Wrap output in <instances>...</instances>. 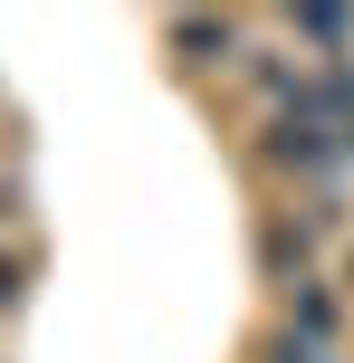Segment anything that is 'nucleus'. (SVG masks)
<instances>
[{
    "instance_id": "4",
    "label": "nucleus",
    "mask_w": 354,
    "mask_h": 363,
    "mask_svg": "<svg viewBox=\"0 0 354 363\" xmlns=\"http://www.w3.org/2000/svg\"><path fill=\"white\" fill-rule=\"evenodd\" d=\"M287 335H297V345H336V296L316 287V277H297V287H287Z\"/></svg>"
},
{
    "instance_id": "6",
    "label": "nucleus",
    "mask_w": 354,
    "mask_h": 363,
    "mask_svg": "<svg viewBox=\"0 0 354 363\" xmlns=\"http://www.w3.org/2000/svg\"><path fill=\"white\" fill-rule=\"evenodd\" d=\"M268 363H326L316 345H297V335H278V354H268Z\"/></svg>"
},
{
    "instance_id": "2",
    "label": "nucleus",
    "mask_w": 354,
    "mask_h": 363,
    "mask_svg": "<svg viewBox=\"0 0 354 363\" xmlns=\"http://www.w3.org/2000/svg\"><path fill=\"white\" fill-rule=\"evenodd\" d=\"M163 48L182 57V67H230V57H240V19L182 10V19H163Z\"/></svg>"
},
{
    "instance_id": "7",
    "label": "nucleus",
    "mask_w": 354,
    "mask_h": 363,
    "mask_svg": "<svg viewBox=\"0 0 354 363\" xmlns=\"http://www.w3.org/2000/svg\"><path fill=\"white\" fill-rule=\"evenodd\" d=\"M345 153H354V144H345Z\"/></svg>"
},
{
    "instance_id": "3",
    "label": "nucleus",
    "mask_w": 354,
    "mask_h": 363,
    "mask_svg": "<svg viewBox=\"0 0 354 363\" xmlns=\"http://www.w3.org/2000/svg\"><path fill=\"white\" fill-rule=\"evenodd\" d=\"M316 230H326V211H316V220H268V230H259V268H268V277H287V268L306 277V258H316Z\"/></svg>"
},
{
    "instance_id": "5",
    "label": "nucleus",
    "mask_w": 354,
    "mask_h": 363,
    "mask_svg": "<svg viewBox=\"0 0 354 363\" xmlns=\"http://www.w3.org/2000/svg\"><path fill=\"white\" fill-rule=\"evenodd\" d=\"M29 277H38V258H29V249H0V315L29 306Z\"/></svg>"
},
{
    "instance_id": "1",
    "label": "nucleus",
    "mask_w": 354,
    "mask_h": 363,
    "mask_svg": "<svg viewBox=\"0 0 354 363\" xmlns=\"http://www.w3.org/2000/svg\"><path fill=\"white\" fill-rule=\"evenodd\" d=\"M268 163L278 172H336L345 163V134H326V125H306V115H268Z\"/></svg>"
}]
</instances>
